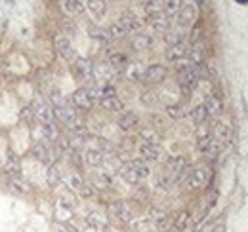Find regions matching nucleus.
Here are the masks:
<instances>
[{"label":"nucleus","mask_w":248,"mask_h":232,"mask_svg":"<svg viewBox=\"0 0 248 232\" xmlns=\"http://www.w3.org/2000/svg\"><path fill=\"white\" fill-rule=\"evenodd\" d=\"M145 105H155L156 99H155V93H143V99H141Z\"/></svg>","instance_id":"47"},{"label":"nucleus","mask_w":248,"mask_h":232,"mask_svg":"<svg viewBox=\"0 0 248 232\" xmlns=\"http://www.w3.org/2000/svg\"><path fill=\"white\" fill-rule=\"evenodd\" d=\"M12 187H16L21 194H29L31 192V188H29V183L27 181H21L19 177H14V181H12Z\"/></svg>","instance_id":"45"},{"label":"nucleus","mask_w":248,"mask_h":232,"mask_svg":"<svg viewBox=\"0 0 248 232\" xmlns=\"http://www.w3.org/2000/svg\"><path fill=\"white\" fill-rule=\"evenodd\" d=\"M204 109H206V113L208 116H217L221 111H223V105H221V101H219V97L216 95H208L206 99H204Z\"/></svg>","instance_id":"21"},{"label":"nucleus","mask_w":248,"mask_h":232,"mask_svg":"<svg viewBox=\"0 0 248 232\" xmlns=\"http://www.w3.org/2000/svg\"><path fill=\"white\" fill-rule=\"evenodd\" d=\"M197 80H199V74L193 65H187V63L178 65V84L184 93H191L193 87L197 86Z\"/></svg>","instance_id":"1"},{"label":"nucleus","mask_w":248,"mask_h":232,"mask_svg":"<svg viewBox=\"0 0 248 232\" xmlns=\"http://www.w3.org/2000/svg\"><path fill=\"white\" fill-rule=\"evenodd\" d=\"M73 103H75V107L80 109V111H90L93 105V99H92V95L88 93L86 87H78V89L73 93Z\"/></svg>","instance_id":"7"},{"label":"nucleus","mask_w":248,"mask_h":232,"mask_svg":"<svg viewBox=\"0 0 248 232\" xmlns=\"http://www.w3.org/2000/svg\"><path fill=\"white\" fill-rule=\"evenodd\" d=\"M82 232H97V229H93V227H90V225H88V227H86Z\"/></svg>","instance_id":"53"},{"label":"nucleus","mask_w":248,"mask_h":232,"mask_svg":"<svg viewBox=\"0 0 248 232\" xmlns=\"http://www.w3.org/2000/svg\"><path fill=\"white\" fill-rule=\"evenodd\" d=\"M166 74H168L166 67L155 63V65H149V67L145 69V78H143V80H147V82H151V84H160V82L166 78Z\"/></svg>","instance_id":"8"},{"label":"nucleus","mask_w":248,"mask_h":232,"mask_svg":"<svg viewBox=\"0 0 248 232\" xmlns=\"http://www.w3.org/2000/svg\"><path fill=\"white\" fill-rule=\"evenodd\" d=\"M65 12L69 15H80L84 12V6L80 4V0H65Z\"/></svg>","instance_id":"34"},{"label":"nucleus","mask_w":248,"mask_h":232,"mask_svg":"<svg viewBox=\"0 0 248 232\" xmlns=\"http://www.w3.org/2000/svg\"><path fill=\"white\" fill-rule=\"evenodd\" d=\"M99 146H101V148H105V150H111V148H113V146L109 145L105 139H99Z\"/></svg>","instance_id":"49"},{"label":"nucleus","mask_w":248,"mask_h":232,"mask_svg":"<svg viewBox=\"0 0 248 232\" xmlns=\"http://www.w3.org/2000/svg\"><path fill=\"white\" fill-rule=\"evenodd\" d=\"M195 17H197V8H195V4H186V6H182V10L178 12V23H180V27H189V25H193Z\"/></svg>","instance_id":"12"},{"label":"nucleus","mask_w":248,"mask_h":232,"mask_svg":"<svg viewBox=\"0 0 248 232\" xmlns=\"http://www.w3.org/2000/svg\"><path fill=\"white\" fill-rule=\"evenodd\" d=\"M187 223H189V211H180L176 215V219H174V227H178L180 231H184L187 227Z\"/></svg>","instance_id":"43"},{"label":"nucleus","mask_w":248,"mask_h":232,"mask_svg":"<svg viewBox=\"0 0 248 232\" xmlns=\"http://www.w3.org/2000/svg\"><path fill=\"white\" fill-rule=\"evenodd\" d=\"M212 232H225V225L223 223H217L216 227L212 229Z\"/></svg>","instance_id":"50"},{"label":"nucleus","mask_w":248,"mask_h":232,"mask_svg":"<svg viewBox=\"0 0 248 232\" xmlns=\"http://www.w3.org/2000/svg\"><path fill=\"white\" fill-rule=\"evenodd\" d=\"M168 168L172 174H182L187 170V158L186 156H170L168 158Z\"/></svg>","instance_id":"24"},{"label":"nucleus","mask_w":248,"mask_h":232,"mask_svg":"<svg viewBox=\"0 0 248 232\" xmlns=\"http://www.w3.org/2000/svg\"><path fill=\"white\" fill-rule=\"evenodd\" d=\"M56 215H58V219H62V221L71 217V209H69V205H65L63 200H60L58 205H56Z\"/></svg>","instance_id":"42"},{"label":"nucleus","mask_w":248,"mask_h":232,"mask_svg":"<svg viewBox=\"0 0 248 232\" xmlns=\"http://www.w3.org/2000/svg\"><path fill=\"white\" fill-rule=\"evenodd\" d=\"M103 152L101 150H97V148H88L86 152H84V162L88 164V166H92V168H97V166H103Z\"/></svg>","instance_id":"20"},{"label":"nucleus","mask_w":248,"mask_h":232,"mask_svg":"<svg viewBox=\"0 0 248 232\" xmlns=\"http://www.w3.org/2000/svg\"><path fill=\"white\" fill-rule=\"evenodd\" d=\"M128 168L132 170V174L136 175L140 181L145 179V177H149V166H147L145 160H132V162L128 164Z\"/></svg>","instance_id":"18"},{"label":"nucleus","mask_w":248,"mask_h":232,"mask_svg":"<svg viewBox=\"0 0 248 232\" xmlns=\"http://www.w3.org/2000/svg\"><path fill=\"white\" fill-rule=\"evenodd\" d=\"M4 170H6V174L10 175V177H19V174H21V160H19V156L14 150H8L6 152Z\"/></svg>","instance_id":"6"},{"label":"nucleus","mask_w":248,"mask_h":232,"mask_svg":"<svg viewBox=\"0 0 248 232\" xmlns=\"http://www.w3.org/2000/svg\"><path fill=\"white\" fill-rule=\"evenodd\" d=\"M134 231L136 232H151L153 231V223L149 219H141L134 223Z\"/></svg>","instance_id":"44"},{"label":"nucleus","mask_w":248,"mask_h":232,"mask_svg":"<svg viewBox=\"0 0 248 232\" xmlns=\"http://www.w3.org/2000/svg\"><path fill=\"white\" fill-rule=\"evenodd\" d=\"M186 56H187V48L184 42L174 44V46H170V48L166 50V59H168V61H182Z\"/></svg>","instance_id":"19"},{"label":"nucleus","mask_w":248,"mask_h":232,"mask_svg":"<svg viewBox=\"0 0 248 232\" xmlns=\"http://www.w3.org/2000/svg\"><path fill=\"white\" fill-rule=\"evenodd\" d=\"M46 181H48L50 187H56V185L60 183V170H58V166H50V168H48Z\"/></svg>","instance_id":"39"},{"label":"nucleus","mask_w":248,"mask_h":232,"mask_svg":"<svg viewBox=\"0 0 248 232\" xmlns=\"http://www.w3.org/2000/svg\"><path fill=\"white\" fill-rule=\"evenodd\" d=\"M197 146H199V150H201L202 154H206V156H210V158H214L217 152H219V143H217L212 135H202V137L199 139V145Z\"/></svg>","instance_id":"10"},{"label":"nucleus","mask_w":248,"mask_h":232,"mask_svg":"<svg viewBox=\"0 0 248 232\" xmlns=\"http://www.w3.org/2000/svg\"><path fill=\"white\" fill-rule=\"evenodd\" d=\"M119 23L126 29V32H136V30L141 29V21L134 14H130V12H126V14L121 15V21Z\"/></svg>","instance_id":"16"},{"label":"nucleus","mask_w":248,"mask_h":232,"mask_svg":"<svg viewBox=\"0 0 248 232\" xmlns=\"http://www.w3.org/2000/svg\"><path fill=\"white\" fill-rule=\"evenodd\" d=\"M56 50H58V54H60L65 61H69V63H73V61L77 59V52H75V48H73V44H71V40H69L67 36H58V38H56Z\"/></svg>","instance_id":"4"},{"label":"nucleus","mask_w":248,"mask_h":232,"mask_svg":"<svg viewBox=\"0 0 248 232\" xmlns=\"http://www.w3.org/2000/svg\"><path fill=\"white\" fill-rule=\"evenodd\" d=\"M67 183H69V187L73 188V190H77V192H80L84 198H88V196H92V188H88V185L84 183V179L80 177L78 174H71L69 175V179H67Z\"/></svg>","instance_id":"13"},{"label":"nucleus","mask_w":248,"mask_h":232,"mask_svg":"<svg viewBox=\"0 0 248 232\" xmlns=\"http://www.w3.org/2000/svg\"><path fill=\"white\" fill-rule=\"evenodd\" d=\"M88 225L93 227V229H105L109 225V219L103 215V213H97V211H92L88 215Z\"/></svg>","instance_id":"26"},{"label":"nucleus","mask_w":248,"mask_h":232,"mask_svg":"<svg viewBox=\"0 0 248 232\" xmlns=\"http://www.w3.org/2000/svg\"><path fill=\"white\" fill-rule=\"evenodd\" d=\"M138 122H140V118L136 113H132V111H126L123 115L119 116V128L123 130V131H130V130H134L136 126H138Z\"/></svg>","instance_id":"15"},{"label":"nucleus","mask_w":248,"mask_h":232,"mask_svg":"<svg viewBox=\"0 0 248 232\" xmlns=\"http://www.w3.org/2000/svg\"><path fill=\"white\" fill-rule=\"evenodd\" d=\"M54 232H73L69 227H65V225H62V223H56L54 225Z\"/></svg>","instance_id":"48"},{"label":"nucleus","mask_w":248,"mask_h":232,"mask_svg":"<svg viewBox=\"0 0 248 232\" xmlns=\"http://www.w3.org/2000/svg\"><path fill=\"white\" fill-rule=\"evenodd\" d=\"M149 23H151L153 29L160 30V32H166L168 27H170V19L164 15V12H162V14H156V15H151V17H149Z\"/></svg>","instance_id":"23"},{"label":"nucleus","mask_w":248,"mask_h":232,"mask_svg":"<svg viewBox=\"0 0 248 232\" xmlns=\"http://www.w3.org/2000/svg\"><path fill=\"white\" fill-rule=\"evenodd\" d=\"M31 113L34 115V118L42 124H54V111L38 97L32 101V107H31Z\"/></svg>","instance_id":"2"},{"label":"nucleus","mask_w":248,"mask_h":232,"mask_svg":"<svg viewBox=\"0 0 248 232\" xmlns=\"http://www.w3.org/2000/svg\"><path fill=\"white\" fill-rule=\"evenodd\" d=\"M187 54H189V58H191V63H193L195 67H199V65H204V59H206L204 42H202V40H197V42H193V46H191V50H189Z\"/></svg>","instance_id":"11"},{"label":"nucleus","mask_w":248,"mask_h":232,"mask_svg":"<svg viewBox=\"0 0 248 232\" xmlns=\"http://www.w3.org/2000/svg\"><path fill=\"white\" fill-rule=\"evenodd\" d=\"M126 76L134 82H140L145 78V67L141 63H130L126 65Z\"/></svg>","instance_id":"17"},{"label":"nucleus","mask_w":248,"mask_h":232,"mask_svg":"<svg viewBox=\"0 0 248 232\" xmlns=\"http://www.w3.org/2000/svg\"><path fill=\"white\" fill-rule=\"evenodd\" d=\"M162 232H182V231H180L178 227H174V225H172V227H168L166 231H162Z\"/></svg>","instance_id":"51"},{"label":"nucleus","mask_w":248,"mask_h":232,"mask_svg":"<svg viewBox=\"0 0 248 232\" xmlns=\"http://www.w3.org/2000/svg\"><path fill=\"white\" fill-rule=\"evenodd\" d=\"M182 4H184V0H168L162 8V12H164V15L166 17H172V15H176L180 10H182Z\"/></svg>","instance_id":"33"},{"label":"nucleus","mask_w":248,"mask_h":232,"mask_svg":"<svg viewBox=\"0 0 248 232\" xmlns=\"http://www.w3.org/2000/svg\"><path fill=\"white\" fill-rule=\"evenodd\" d=\"M197 2H201L202 8H208V6H210V0H197Z\"/></svg>","instance_id":"52"},{"label":"nucleus","mask_w":248,"mask_h":232,"mask_svg":"<svg viewBox=\"0 0 248 232\" xmlns=\"http://www.w3.org/2000/svg\"><path fill=\"white\" fill-rule=\"evenodd\" d=\"M166 113H168V116H172V118H176V120H180V118H184V116L187 115L184 105H168V107H166Z\"/></svg>","instance_id":"38"},{"label":"nucleus","mask_w":248,"mask_h":232,"mask_svg":"<svg viewBox=\"0 0 248 232\" xmlns=\"http://www.w3.org/2000/svg\"><path fill=\"white\" fill-rule=\"evenodd\" d=\"M140 137H141L145 143H149V145H158V141H160L158 133H156L155 130H151V128H141V130H140Z\"/></svg>","instance_id":"31"},{"label":"nucleus","mask_w":248,"mask_h":232,"mask_svg":"<svg viewBox=\"0 0 248 232\" xmlns=\"http://www.w3.org/2000/svg\"><path fill=\"white\" fill-rule=\"evenodd\" d=\"M239 4H248V0H237Z\"/></svg>","instance_id":"54"},{"label":"nucleus","mask_w":248,"mask_h":232,"mask_svg":"<svg viewBox=\"0 0 248 232\" xmlns=\"http://www.w3.org/2000/svg\"><path fill=\"white\" fill-rule=\"evenodd\" d=\"M164 42H166L168 46L180 44V42H184V32H182V30H166V32H164Z\"/></svg>","instance_id":"35"},{"label":"nucleus","mask_w":248,"mask_h":232,"mask_svg":"<svg viewBox=\"0 0 248 232\" xmlns=\"http://www.w3.org/2000/svg\"><path fill=\"white\" fill-rule=\"evenodd\" d=\"M212 137L216 139L217 143H225L229 139V130L223 122H216L214 124V131H212Z\"/></svg>","instance_id":"27"},{"label":"nucleus","mask_w":248,"mask_h":232,"mask_svg":"<svg viewBox=\"0 0 248 232\" xmlns=\"http://www.w3.org/2000/svg\"><path fill=\"white\" fill-rule=\"evenodd\" d=\"M109 65L115 67V69H121V67H126L128 65V58L121 54V52H115V54H109Z\"/></svg>","instance_id":"36"},{"label":"nucleus","mask_w":248,"mask_h":232,"mask_svg":"<svg viewBox=\"0 0 248 232\" xmlns=\"http://www.w3.org/2000/svg\"><path fill=\"white\" fill-rule=\"evenodd\" d=\"M73 72H75L77 78H80V80H88V78H92L93 76L92 63L84 58H77L75 61H73Z\"/></svg>","instance_id":"3"},{"label":"nucleus","mask_w":248,"mask_h":232,"mask_svg":"<svg viewBox=\"0 0 248 232\" xmlns=\"http://www.w3.org/2000/svg\"><path fill=\"white\" fill-rule=\"evenodd\" d=\"M208 179H210V170L208 168H197L189 175V187L191 188H201L208 183Z\"/></svg>","instance_id":"9"},{"label":"nucleus","mask_w":248,"mask_h":232,"mask_svg":"<svg viewBox=\"0 0 248 232\" xmlns=\"http://www.w3.org/2000/svg\"><path fill=\"white\" fill-rule=\"evenodd\" d=\"M93 74H95V78H99V80H109V78H111V71L105 69V67L93 69Z\"/></svg>","instance_id":"46"},{"label":"nucleus","mask_w":248,"mask_h":232,"mask_svg":"<svg viewBox=\"0 0 248 232\" xmlns=\"http://www.w3.org/2000/svg\"><path fill=\"white\" fill-rule=\"evenodd\" d=\"M132 44L136 50H149L153 46V36L151 34H136Z\"/></svg>","instance_id":"25"},{"label":"nucleus","mask_w":248,"mask_h":232,"mask_svg":"<svg viewBox=\"0 0 248 232\" xmlns=\"http://www.w3.org/2000/svg\"><path fill=\"white\" fill-rule=\"evenodd\" d=\"M107 34H109L111 40H123V38H126L128 32H126V29L121 23H111L109 29H107Z\"/></svg>","instance_id":"32"},{"label":"nucleus","mask_w":248,"mask_h":232,"mask_svg":"<svg viewBox=\"0 0 248 232\" xmlns=\"http://www.w3.org/2000/svg\"><path fill=\"white\" fill-rule=\"evenodd\" d=\"M145 12L149 14V17H151V15H156V14H162V2H158V0H149V2L145 4Z\"/></svg>","instance_id":"40"},{"label":"nucleus","mask_w":248,"mask_h":232,"mask_svg":"<svg viewBox=\"0 0 248 232\" xmlns=\"http://www.w3.org/2000/svg\"><path fill=\"white\" fill-rule=\"evenodd\" d=\"M109 211H111V215L115 217V219H119V221H123V223H130L132 219H134V211L130 209V205L124 202H113L109 205Z\"/></svg>","instance_id":"5"},{"label":"nucleus","mask_w":248,"mask_h":232,"mask_svg":"<svg viewBox=\"0 0 248 232\" xmlns=\"http://www.w3.org/2000/svg\"><path fill=\"white\" fill-rule=\"evenodd\" d=\"M111 175L105 174V172H99V174H93L92 177V185L95 188H109L111 187Z\"/></svg>","instance_id":"28"},{"label":"nucleus","mask_w":248,"mask_h":232,"mask_svg":"<svg viewBox=\"0 0 248 232\" xmlns=\"http://www.w3.org/2000/svg\"><path fill=\"white\" fill-rule=\"evenodd\" d=\"M86 4H88V10L92 12L95 17H103L105 12H107V4H105V0H88Z\"/></svg>","instance_id":"29"},{"label":"nucleus","mask_w":248,"mask_h":232,"mask_svg":"<svg viewBox=\"0 0 248 232\" xmlns=\"http://www.w3.org/2000/svg\"><path fill=\"white\" fill-rule=\"evenodd\" d=\"M140 154H141V160H145V162H156V160L160 158L162 150H160V146L158 145L143 143V145L140 146Z\"/></svg>","instance_id":"14"},{"label":"nucleus","mask_w":248,"mask_h":232,"mask_svg":"<svg viewBox=\"0 0 248 232\" xmlns=\"http://www.w3.org/2000/svg\"><path fill=\"white\" fill-rule=\"evenodd\" d=\"M88 32H90V36L92 38H95V40H99V42H109L111 38H109V34H107V30H101V29H97V27H90L88 29Z\"/></svg>","instance_id":"41"},{"label":"nucleus","mask_w":248,"mask_h":232,"mask_svg":"<svg viewBox=\"0 0 248 232\" xmlns=\"http://www.w3.org/2000/svg\"><path fill=\"white\" fill-rule=\"evenodd\" d=\"M99 105L105 109V111H113V113H121L124 109L123 101L115 95V97H103V99H99Z\"/></svg>","instance_id":"22"},{"label":"nucleus","mask_w":248,"mask_h":232,"mask_svg":"<svg viewBox=\"0 0 248 232\" xmlns=\"http://www.w3.org/2000/svg\"><path fill=\"white\" fill-rule=\"evenodd\" d=\"M191 118H193L195 124H202V122L208 118V113H206L204 105H197V107L191 111Z\"/></svg>","instance_id":"37"},{"label":"nucleus","mask_w":248,"mask_h":232,"mask_svg":"<svg viewBox=\"0 0 248 232\" xmlns=\"http://www.w3.org/2000/svg\"><path fill=\"white\" fill-rule=\"evenodd\" d=\"M31 154L38 160V162H44V164H48L50 162V154H48V148L42 145V143H34L32 146Z\"/></svg>","instance_id":"30"}]
</instances>
